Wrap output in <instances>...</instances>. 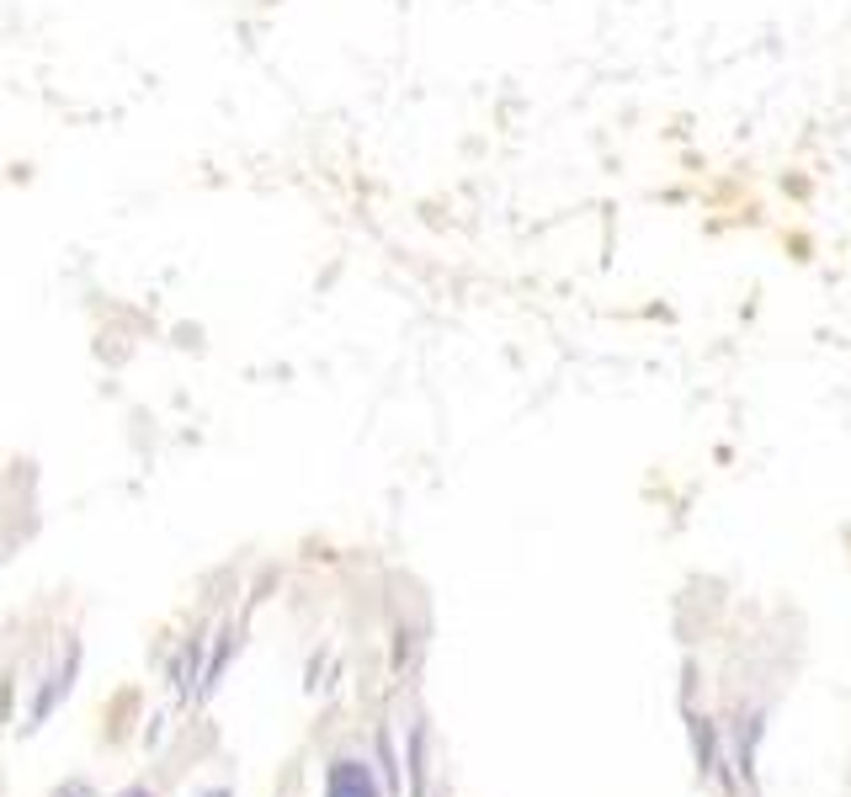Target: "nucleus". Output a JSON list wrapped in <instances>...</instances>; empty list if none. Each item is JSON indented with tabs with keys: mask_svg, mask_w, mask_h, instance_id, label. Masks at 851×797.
Instances as JSON below:
<instances>
[{
	"mask_svg": "<svg viewBox=\"0 0 851 797\" xmlns=\"http://www.w3.org/2000/svg\"><path fill=\"white\" fill-rule=\"evenodd\" d=\"M330 797H378V781L367 766L357 760H340L336 771H330Z\"/></svg>",
	"mask_w": 851,
	"mask_h": 797,
	"instance_id": "obj_1",
	"label": "nucleus"
},
{
	"mask_svg": "<svg viewBox=\"0 0 851 797\" xmlns=\"http://www.w3.org/2000/svg\"><path fill=\"white\" fill-rule=\"evenodd\" d=\"M208 797H224V793H208Z\"/></svg>",
	"mask_w": 851,
	"mask_h": 797,
	"instance_id": "obj_2",
	"label": "nucleus"
},
{
	"mask_svg": "<svg viewBox=\"0 0 851 797\" xmlns=\"http://www.w3.org/2000/svg\"><path fill=\"white\" fill-rule=\"evenodd\" d=\"M75 797H86V793H75Z\"/></svg>",
	"mask_w": 851,
	"mask_h": 797,
	"instance_id": "obj_3",
	"label": "nucleus"
},
{
	"mask_svg": "<svg viewBox=\"0 0 851 797\" xmlns=\"http://www.w3.org/2000/svg\"><path fill=\"white\" fill-rule=\"evenodd\" d=\"M133 797H139V793H133Z\"/></svg>",
	"mask_w": 851,
	"mask_h": 797,
	"instance_id": "obj_4",
	"label": "nucleus"
}]
</instances>
